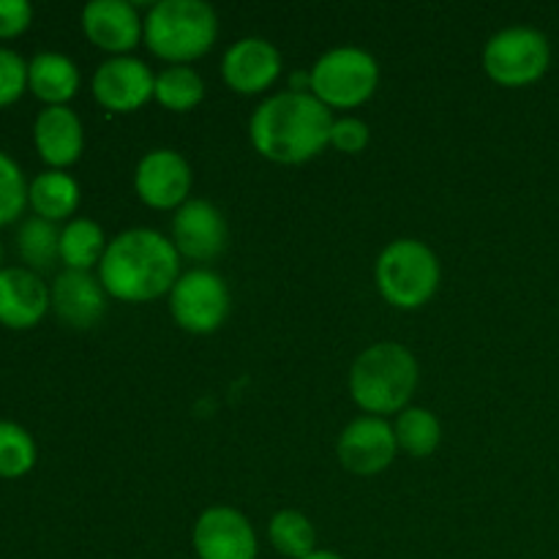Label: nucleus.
Listing matches in <instances>:
<instances>
[{
    "label": "nucleus",
    "mask_w": 559,
    "mask_h": 559,
    "mask_svg": "<svg viewBox=\"0 0 559 559\" xmlns=\"http://www.w3.org/2000/svg\"><path fill=\"white\" fill-rule=\"evenodd\" d=\"M420 369L415 355L399 342H377L349 369V396L366 415L385 418L409 407Z\"/></svg>",
    "instance_id": "7ed1b4c3"
},
{
    "label": "nucleus",
    "mask_w": 559,
    "mask_h": 559,
    "mask_svg": "<svg viewBox=\"0 0 559 559\" xmlns=\"http://www.w3.org/2000/svg\"><path fill=\"white\" fill-rule=\"evenodd\" d=\"M282 66V52L276 44L260 36H246L224 52L222 76L229 91L240 96H257L276 85Z\"/></svg>",
    "instance_id": "2eb2a0df"
},
{
    "label": "nucleus",
    "mask_w": 559,
    "mask_h": 559,
    "mask_svg": "<svg viewBox=\"0 0 559 559\" xmlns=\"http://www.w3.org/2000/svg\"><path fill=\"white\" fill-rule=\"evenodd\" d=\"M52 309V295L41 276L27 267L0 271V325L11 331H27L38 325Z\"/></svg>",
    "instance_id": "f3484780"
},
{
    "label": "nucleus",
    "mask_w": 559,
    "mask_h": 559,
    "mask_svg": "<svg viewBox=\"0 0 559 559\" xmlns=\"http://www.w3.org/2000/svg\"><path fill=\"white\" fill-rule=\"evenodd\" d=\"M173 246L180 260L213 262L224 254L229 240V227L224 213L213 202L191 197L173 216Z\"/></svg>",
    "instance_id": "9d476101"
},
{
    "label": "nucleus",
    "mask_w": 559,
    "mask_h": 559,
    "mask_svg": "<svg viewBox=\"0 0 559 559\" xmlns=\"http://www.w3.org/2000/svg\"><path fill=\"white\" fill-rule=\"evenodd\" d=\"M153 98L169 112H191L205 98V82L191 66H167L156 74Z\"/></svg>",
    "instance_id": "b1692460"
},
{
    "label": "nucleus",
    "mask_w": 559,
    "mask_h": 559,
    "mask_svg": "<svg viewBox=\"0 0 559 559\" xmlns=\"http://www.w3.org/2000/svg\"><path fill=\"white\" fill-rule=\"evenodd\" d=\"M267 540L287 559H306L317 551V530L300 511H278L267 522Z\"/></svg>",
    "instance_id": "393cba45"
},
{
    "label": "nucleus",
    "mask_w": 559,
    "mask_h": 559,
    "mask_svg": "<svg viewBox=\"0 0 559 559\" xmlns=\"http://www.w3.org/2000/svg\"><path fill=\"white\" fill-rule=\"evenodd\" d=\"M27 63L14 49L0 47V107H9L25 93Z\"/></svg>",
    "instance_id": "cd10ccee"
},
{
    "label": "nucleus",
    "mask_w": 559,
    "mask_h": 559,
    "mask_svg": "<svg viewBox=\"0 0 559 559\" xmlns=\"http://www.w3.org/2000/svg\"><path fill=\"white\" fill-rule=\"evenodd\" d=\"M180 278V254L167 235L134 227L115 235L98 265V282L109 298L147 304L173 293Z\"/></svg>",
    "instance_id": "f03ea898"
},
{
    "label": "nucleus",
    "mask_w": 559,
    "mask_h": 559,
    "mask_svg": "<svg viewBox=\"0 0 559 559\" xmlns=\"http://www.w3.org/2000/svg\"><path fill=\"white\" fill-rule=\"evenodd\" d=\"M393 435H396L399 451L413 459H426L440 448L442 426L431 409L407 407L404 413L396 415Z\"/></svg>",
    "instance_id": "4be33fe9"
},
{
    "label": "nucleus",
    "mask_w": 559,
    "mask_h": 559,
    "mask_svg": "<svg viewBox=\"0 0 559 559\" xmlns=\"http://www.w3.org/2000/svg\"><path fill=\"white\" fill-rule=\"evenodd\" d=\"M33 9L25 0H0V38H14L31 27Z\"/></svg>",
    "instance_id": "c756f323"
},
{
    "label": "nucleus",
    "mask_w": 559,
    "mask_h": 559,
    "mask_svg": "<svg viewBox=\"0 0 559 559\" xmlns=\"http://www.w3.org/2000/svg\"><path fill=\"white\" fill-rule=\"evenodd\" d=\"M156 91V74L145 60L134 55L104 60L93 74V96L104 109L115 115H129L145 107Z\"/></svg>",
    "instance_id": "f8f14e48"
},
{
    "label": "nucleus",
    "mask_w": 559,
    "mask_h": 559,
    "mask_svg": "<svg viewBox=\"0 0 559 559\" xmlns=\"http://www.w3.org/2000/svg\"><path fill=\"white\" fill-rule=\"evenodd\" d=\"M36 464V442L20 424L0 420V478H22Z\"/></svg>",
    "instance_id": "a878e982"
},
{
    "label": "nucleus",
    "mask_w": 559,
    "mask_h": 559,
    "mask_svg": "<svg viewBox=\"0 0 559 559\" xmlns=\"http://www.w3.org/2000/svg\"><path fill=\"white\" fill-rule=\"evenodd\" d=\"M551 66V44L540 31L513 25L495 33L484 47V71L502 87L535 85Z\"/></svg>",
    "instance_id": "0eeeda50"
},
{
    "label": "nucleus",
    "mask_w": 559,
    "mask_h": 559,
    "mask_svg": "<svg viewBox=\"0 0 559 559\" xmlns=\"http://www.w3.org/2000/svg\"><path fill=\"white\" fill-rule=\"evenodd\" d=\"M377 289L393 309L413 311L429 304L440 287V260L415 238H399L380 251L374 265Z\"/></svg>",
    "instance_id": "39448f33"
},
{
    "label": "nucleus",
    "mask_w": 559,
    "mask_h": 559,
    "mask_svg": "<svg viewBox=\"0 0 559 559\" xmlns=\"http://www.w3.org/2000/svg\"><path fill=\"white\" fill-rule=\"evenodd\" d=\"M27 205L38 218H47L52 224L63 222V218L71 222L80 207V183L66 169H47L31 180Z\"/></svg>",
    "instance_id": "aec40b11"
},
{
    "label": "nucleus",
    "mask_w": 559,
    "mask_h": 559,
    "mask_svg": "<svg viewBox=\"0 0 559 559\" xmlns=\"http://www.w3.org/2000/svg\"><path fill=\"white\" fill-rule=\"evenodd\" d=\"M333 112L311 93L282 91L265 98L249 120V140L273 164H306L331 145Z\"/></svg>",
    "instance_id": "f257e3e1"
},
{
    "label": "nucleus",
    "mask_w": 559,
    "mask_h": 559,
    "mask_svg": "<svg viewBox=\"0 0 559 559\" xmlns=\"http://www.w3.org/2000/svg\"><path fill=\"white\" fill-rule=\"evenodd\" d=\"M52 311L71 331H91L107 311V289L91 271H63L49 287Z\"/></svg>",
    "instance_id": "dca6fc26"
},
{
    "label": "nucleus",
    "mask_w": 559,
    "mask_h": 559,
    "mask_svg": "<svg viewBox=\"0 0 559 559\" xmlns=\"http://www.w3.org/2000/svg\"><path fill=\"white\" fill-rule=\"evenodd\" d=\"M27 87L47 107H66L80 91V69L60 52H38L27 63Z\"/></svg>",
    "instance_id": "6ab92c4d"
},
{
    "label": "nucleus",
    "mask_w": 559,
    "mask_h": 559,
    "mask_svg": "<svg viewBox=\"0 0 559 559\" xmlns=\"http://www.w3.org/2000/svg\"><path fill=\"white\" fill-rule=\"evenodd\" d=\"M371 140L369 123H364L360 118H353V115H344V118H336L331 126V147H336L338 153H347V156H355V153H364L366 145Z\"/></svg>",
    "instance_id": "c85d7f7f"
},
{
    "label": "nucleus",
    "mask_w": 559,
    "mask_h": 559,
    "mask_svg": "<svg viewBox=\"0 0 559 559\" xmlns=\"http://www.w3.org/2000/svg\"><path fill=\"white\" fill-rule=\"evenodd\" d=\"M0 260H3V249H0ZM0 271H3V267H0Z\"/></svg>",
    "instance_id": "2f4dec72"
},
{
    "label": "nucleus",
    "mask_w": 559,
    "mask_h": 559,
    "mask_svg": "<svg viewBox=\"0 0 559 559\" xmlns=\"http://www.w3.org/2000/svg\"><path fill=\"white\" fill-rule=\"evenodd\" d=\"M169 298V314L175 325L194 336L216 333L229 317V287L216 271L194 267L189 273H180Z\"/></svg>",
    "instance_id": "6e6552de"
},
{
    "label": "nucleus",
    "mask_w": 559,
    "mask_h": 559,
    "mask_svg": "<svg viewBox=\"0 0 559 559\" xmlns=\"http://www.w3.org/2000/svg\"><path fill=\"white\" fill-rule=\"evenodd\" d=\"M200 559H257L260 544L249 519L229 506H213L200 513L191 530Z\"/></svg>",
    "instance_id": "9b49d317"
},
{
    "label": "nucleus",
    "mask_w": 559,
    "mask_h": 559,
    "mask_svg": "<svg viewBox=\"0 0 559 559\" xmlns=\"http://www.w3.org/2000/svg\"><path fill=\"white\" fill-rule=\"evenodd\" d=\"M336 453L347 473L369 478V475H380L382 469L391 467L399 453V442L393 426L385 418L360 415L344 426V431L338 435Z\"/></svg>",
    "instance_id": "ddd939ff"
},
{
    "label": "nucleus",
    "mask_w": 559,
    "mask_h": 559,
    "mask_svg": "<svg viewBox=\"0 0 559 559\" xmlns=\"http://www.w3.org/2000/svg\"><path fill=\"white\" fill-rule=\"evenodd\" d=\"M306 559H344V557H338L336 551H328V549H317L314 555H309Z\"/></svg>",
    "instance_id": "7c9ffc66"
},
{
    "label": "nucleus",
    "mask_w": 559,
    "mask_h": 559,
    "mask_svg": "<svg viewBox=\"0 0 559 559\" xmlns=\"http://www.w3.org/2000/svg\"><path fill=\"white\" fill-rule=\"evenodd\" d=\"M16 251L27 271L44 273L60 260V229L47 218H25L16 233Z\"/></svg>",
    "instance_id": "5701e85b"
},
{
    "label": "nucleus",
    "mask_w": 559,
    "mask_h": 559,
    "mask_svg": "<svg viewBox=\"0 0 559 559\" xmlns=\"http://www.w3.org/2000/svg\"><path fill=\"white\" fill-rule=\"evenodd\" d=\"M109 240L93 218H71L60 229V262L66 271H93L102 265Z\"/></svg>",
    "instance_id": "412c9836"
},
{
    "label": "nucleus",
    "mask_w": 559,
    "mask_h": 559,
    "mask_svg": "<svg viewBox=\"0 0 559 559\" xmlns=\"http://www.w3.org/2000/svg\"><path fill=\"white\" fill-rule=\"evenodd\" d=\"M311 96L328 109H355L369 102L380 85V66L374 55L360 47L328 49L311 66Z\"/></svg>",
    "instance_id": "423d86ee"
},
{
    "label": "nucleus",
    "mask_w": 559,
    "mask_h": 559,
    "mask_svg": "<svg viewBox=\"0 0 559 559\" xmlns=\"http://www.w3.org/2000/svg\"><path fill=\"white\" fill-rule=\"evenodd\" d=\"M33 142L49 169H66L85 151V129L74 109L44 107L33 123Z\"/></svg>",
    "instance_id": "a211bd4d"
},
{
    "label": "nucleus",
    "mask_w": 559,
    "mask_h": 559,
    "mask_svg": "<svg viewBox=\"0 0 559 559\" xmlns=\"http://www.w3.org/2000/svg\"><path fill=\"white\" fill-rule=\"evenodd\" d=\"M27 189L31 183L22 175L20 164L0 151V227L16 222L27 207Z\"/></svg>",
    "instance_id": "bb28decb"
},
{
    "label": "nucleus",
    "mask_w": 559,
    "mask_h": 559,
    "mask_svg": "<svg viewBox=\"0 0 559 559\" xmlns=\"http://www.w3.org/2000/svg\"><path fill=\"white\" fill-rule=\"evenodd\" d=\"M191 186H194L191 164L173 147H156L136 164L134 191L142 205L153 211H178L191 200Z\"/></svg>",
    "instance_id": "1a4fd4ad"
},
{
    "label": "nucleus",
    "mask_w": 559,
    "mask_h": 559,
    "mask_svg": "<svg viewBox=\"0 0 559 559\" xmlns=\"http://www.w3.org/2000/svg\"><path fill=\"white\" fill-rule=\"evenodd\" d=\"M218 38V14L205 0H158L145 14V47L169 66L205 58Z\"/></svg>",
    "instance_id": "20e7f679"
},
{
    "label": "nucleus",
    "mask_w": 559,
    "mask_h": 559,
    "mask_svg": "<svg viewBox=\"0 0 559 559\" xmlns=\"http://www.w3.org/2000/svg\"><path fill=\"white\" fill-rule=\"evenodd\" d=\"M82 31L93 47L120 58L145 41V16L126 0H93L82 9Z\"/></svg>",
    "instance_id": "4468645a"
}]
</instances>
